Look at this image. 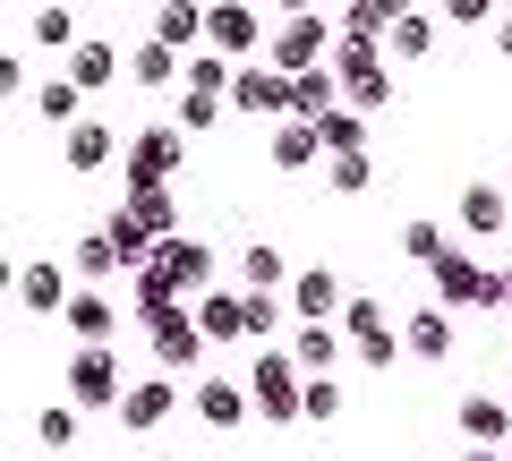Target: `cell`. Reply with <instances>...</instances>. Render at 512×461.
<instances>
[{
	"label": "cell",
	"instance_id": "1",
	"mask_svg": "<svg viewBox=\"0 0 512 461\" xmlns=\"http://www.w3.org/2000/svg\"><path fill=\"white\" fill-rule=\"evenodd\" d=\"M436 291H444V308H487V299L504 291V274H487V265H470V257H444Z\"/></svg>",
	"mask_w": 512,
	"mask_h": 461
},
{
	"label": "cell",
	"instance_id": "2",
	"mask_svg": "<svg viewBox=\"0 0 512 461\" xmlns=\"http://www.w3.org/2000/svg\"><path fill=\"white\" fill-rule=\"evenodd\" d=\"M231 103H239V111H265V120H274L282 103H299V86H291L282 69H239V77H231Z\"/></svg>",
	"mask_w": 512,
	"mask_h": 461
},
{
	"label": "cell",
	"instance_id": "3",
	"mask_svg": "<svg viewBox=\"0 0 512 461\" xmlns=\"http://www.w3.org/2000/svg\"><path fill=\"white\" fill-rule=\"evenodd\" d=\"M171 154H180V137H171V129L137 137V146H128V197H154V180L171 171Z\"/></svg>",
	"mask_w": 512,
	"mask_h": 461
},
{
	"label": "cell",
	"instance_id": "4",
	"mask_svg": "<svg viewBox=\"0 0 512 461\" xmlns=\"http://www.w3.org/2000/svg\"><path fill=\"white\" fill-rule=\"evenodd\" d=\"M461 427L478 436V453H495V444L512 436V402H495V393H470V402H461Z\"/></svg>",
	"mask_w": 512,
	"mask_h": 461
},
{
	"label": "cell",
	"instance_id": "5",
	"mask_svg": "<svg viewBox=\"0 0 512 461\" xmlns=\"http://www.w3.org/2000/svg\"><path fill=\"white\" fill-rule=\"evenodd\" d=\"M77 393H86V402H128V393H120V359L86 351V359H77Z\"/></svg>",
	"mask_w": 512,
	"mask_h": 461
},
{
	"label": "cell",
	"instance_id": "6",
	"mask_svg": "<svg viewBox=\"0 0 512 461\" xmlns=\"http://www.w3.org/2000/svg\"><path fill=\"white\" fill-rule=\"evenodd\" d=\"M256 402L274 410V419H291L299 393H291V359H256Z\"/></svg>",
	"mask_w": 512,
	"mask_h": 461
},
{
	"label": "cell",
	"instance_id": "7",
	"mask_svg": "<svg viewBox=\"0 0 512 461\" xmlns=\"http://www.w3.org/2000/svg\"><path fill=\"white\" fill-rule=\"evenodd\" d=\"M325 52V18H291V35L274 43V69H299V60Z\"/></svg>",
	"mask_w": 512,
	"mask_h": 461
},
{
	"label": "cell",
	"instance_id": "8",
	"mask_svg": "<svg viewBox=\"0 0 512 461\" xmlns=\"http://www.w3.org/2000/svg\"><path fill=\"white\" fill-rule=\"evenodd\" d=\"M504 214H512V197H495V188H470V197H461V231H478V240L504 231Z\"/></svg>",
	"mask_w": 512,
	"mask_h": 461
},
{
	"label": "cell",
	"instance_id": "9",
	"mask_svg": "<svg viewBox=\"0 0 512 461\" xmlns=\"http://www.w3.org/2000/svg\"><path fill=\"white\" fill-rule=\"evenodd\" d=\"M205 35H214L222 52H248L256 43V9H205Z\"/></svg>",
	"mask_w": 512,
	"mask_h": 461
},
{
	"label": "cell",
	"instance_id": "10",
	"mask_svg": "<svg viewBox=\"0 0 512 461\" xmlns=\"http://www.w3.org/2000/svg\"><path fill=\"white\" fill-rule=\"evenodd\" d=\"M197 333H214V342L248 333V299H197Z\"/></svg>",
	"mask_w": 512,
	"mask_h": 461
},
{
	"label": "cell",
	"instance_id": "11",
	"mask_svg": "<svg viewBox=\"0 0 512 461\" xmlns=\"http://www.w3.org/2000/svg\"><path fill=\"white\" fill-rule=\"evenodd\" d=\"M163 410H171V385H154V376H146V385H128L120 419H128V427H163Z\"/></svg>",
	"mask_w": 512,
	"mask_h": 461
},
{
	"label": "cell",
	"instance_id": "12",
	"mask_svg": "<svg viewBox=\"0 0 512 461\" xmlns=\"http://www.w3.org/2000/svg\"><path fill=\"white\" fill-rule=\"evenodd\" d=\"M18 291H26V308H35V316H52L69 282H60V265H26V274H18Z\"/></svg>",
	"mask_w": 512,
	"mask_h": 461
},
{
	"label": "cell",
	"instance_id": "13",
	"mask_svg": "<svg viewBox=\"0 0 512 461\" xmlns=\"http://www.w3.org/2000/svg\"><path fill=\"white\" fill-rule=\"evenodd\" d=\"M291 299H299V316H325L333 299H342V282H333V274H299V282H291Z\"/></svg>",
	"mask_w": 512,
	"mask_h": 461
},
{
	"label": "cell",
	"instance_id": "14",
	"mask_svg": "<svg viewBox=\"0 0 512 461\" xmlns=\"http://www.w3.org/2000/svg\"><path fill=\"white\" fill-rule=\"evenodd\" d=\"M103 77H111V52H103V43H77V60H69V86L86 94V86H103Z\"/></svg>",
	"mask_w": 512,
	"mask_h": 461
},
{
	"label": "cell",
	"instance_id": "15",
	"mask_svg": "<svg viewBox=\"0 0 512 461\" xmlns=\"http://www.w3.org/2000/svg\"><path fill=\"white\" fill-rule=\"evenodd\" d=\"M239 274H248V291L265 299V291L282 282V257H274V248H248V257H239Z\"/></svg>",
	"mask_w": 512,
	"mask_h": 461
},
{
	"label": "cell",
	"instance_id": "16",
	"mask_svg": "<svg viewBox=\"0 0 512 461\" xmlns=\"http://www.w3.org/2000/svg\"><path fill=\"white\" fill-rule=\"evenodd\" d=\"M402 248H410L419 265H444V257H453V248L436 240V222H402Z\"/></svg>",
	"mask_w": 512,
	"mask_h": 461
},
{
	"label": "cell",
	"instance_id": "17",
	"mask_svg": "<svg viewBox=\"0 0 512 461\" xmlns=\"http://www.w3.org/2000/svg\"><path fill=\"white\" fill-rule=\"evenodd\" d=\"M427 43H436V26H427L419 9H402V18H393V52H427Z\"/></svg>",
	"mask_w": 512,
	"mask_h": 461
},
{
	"label": "cell",
	"instance_id": "18",
	"mask_svg": "<svg viewBox=\"0 0 512 461\" xmlns=\"http://www.w3.org/2000/svg\"><path fill=\"white\" fill-rule=\"evenodd\" d=\"M197 35H205L197 9H163V26H154V43H197Z\"/></svg>",
	"mask_w": 512,
	"mask_h": 461
},
{
	"label": "cell",
	"instance_id": "19",
	"mask_svg": "<svg viewBox=\"0 0 512 461\" xmlns=\"http://www.w3.org/2000/svg\"><path fill=\"white\" fill-rule=\"evenodd\" d=\"M333 359H342L333 333H299V368H333Z\"/></svg>",
	"mask_w": 512,
	"mask_h": 461
},
{
	"label": "cell",
	"instance_id": "20",
	"mask_svg": "<svg viewBox=\"0 0 512 461\" xmlns=\"http://www.w3.org/2000/svg\"><path fill=\"white\" fill-rule=\"evenodd\" d=\"M69 316H77V333H94V342L111 333V308H103V299H69Z\"/></svg>",
	"mask_w": 512,
	"mask_h": 461
},
{
	"label": "cell",
	"instance_id": "21",
	"mask_svg": "<svg viewBox=\"0 0 512 461\" xmlns=\"http://www.w3.org/2000/svg\"><path fill=\"white\" fill-rule=\"evenodd\" d=\"M197 410H205V419H222V427H231V419H239V393H231V385H205V393H197Z\"/></svg>",
	"mask_w": 512,
	"mask_h": 461
},
{
	"label": "cell",
	"instance_id": "22",
	"mask_svg": "<svg viewBox=\"0 0 512 461\" xmlns=\"http://www.w3.org/2000/svg\"><path fill=\"white\" fill-rule=\"evenodd\" d=\"M35 43H77V18H69V9H43V18H35Z\"/></svg>",
	"mask_w": 512,
	"mask_h": 461
},
{
	"label": "cell",
	"instance_id": "23",
	"mask_svg": "<svg viewBox=\"0 0 512 461\" xmlns=\"http://www.w3.org/2000/svg\"><path fill=\"white\" fill-rule=\"evenodd\" d=\"M410 351H427V359L444 351V316H410Z\"/></svg>",
	"mask_w": 512,
	"mask_h": 461
},
{
	"label": "cell",
	"instance_id": "24",
	"mask_svg": "<svg viewBox=\"0 0 512 461\" xmlns=\"http://www.w3.org/2000/svg\"><path fill=\"white\" fill-rule=\"evenodd\" d=\"M214 111H222V94H180V120H188V129H214Z\"/></svg>",
	"mask_w": 512,
	"mask_h": 461
},
{
	"label": "cell",
	"instance_id": "25",
	"mask_svg": "<svg viewBox=\"0 0 512 461\" xmlns=\"http://www.w3.org/2000/svg\"><path fill=\"white\" fill-rule=\"evenodd\" d=\"M77 103H86V94H77V86H69V77H60V86H43V120H69V111H77Z\"/></svg>",
	"mask_w": 512,
	"mask_h": 461
},
{
	"label": "cell",
	"instance_id": "26",
	"mask_svg": "<svg viewBox=\"0 0 512 461\" xmlns=\"http://www.w3.org/2000/svg\"><path fill=\"white\" fill-rule=\"evenodd\" d=\"M325 137H333V154H359V120L350 111H325Z\"/></svg>",
	"mask_w": 512,
	"mask_h": 461
},
{
	"label": "cell",
	"instance_id": "27",
	"mask_svg": "<svg viewBox=\"0 0 512 461\" xmlns=\"http://www.w3.org/2000/svg\"><path fill=\"white\" fill-rule=\"evenodd\" d=\"M376 171H367V154H333V188H367Z\"/></svg>",
	"mask_w": 512,
	"mask_h": 461
},
{
	"label": "cell",
	"instance_id": "28",
	"mask_svg": "<svg viewBox=\"0 0 512 461\" xmlns=\"http://www.w3.org/2000/svg\"><path fill=\"white\" fill-rule=\"evenodd\" d=\"M69 154H77V171H86V163H103V154H111V137H103V129H77Z\"/></svg>",
	"mask_w": 512,
	"mask_h": 461
},
{
	"label": "cell",
	"instance_id": "29",
	"mask_svg": "<svg viewBox=\"0 0 512 461\" xmlns=\"http://www.w3.org/2000/svg\"><path fill=\"white\" fill-rule=\"evenodd\" d=\"M316 154V129H282V171H299Z\"/></svg>",
	"mask_w": 512,
	"mask_h": 461
},
{
	"label": "cell",
	"instance_id": "30",
	"mask_svg": "<svg viewBox=\"0 0 512 461\" xmlns=\"http://www.w3.org/2000/svg\"><path fill=\"white\" fill-rule=\"evenodd\" d=\"M77 436V410H43V444H69Z\"/></svg>",
	"mask_w": 512,
	"mask_h": 461
},
{
	"label": "cell",
	"instance_id": "31",
	"mask_svg": "<svg viewBox=\"0 0 512 461\" xmlns=\"http://www.w3.org/2000/svg\"><path fill=\"white\" fill-rule=\"evenodd\" d=\"M325 94H333V77H316V69L299 77V111H325Z\"/></svg>",
	"mask_w": 512,
	"mask_h": 461
},
{
	"label": "cell",
	"instance_id": "32",
	"mask_svg": "<svg viewBox=\"0 0 512 461\" xmlns=\"http://www.w3.org/2000/svg\"><path fill=\"white\" fill-rule=\"evenodd\" d=\"M163 359H197V333H188V325H163Z\"/></svg>",
	"mask_w": 512,
	"mask_h": 461
},
{
	"label": "cell",
	"instance_id": "33",
	"mask_svg": "<svg viewBox=\"0 0 512 461\" xmlns=\"http://www.w3.org/2000/svg\"><path fill=\"white\" fill-rule=\"evenodd\" d=\"M137 77H171V43H146L137 52Z\"/></svg>",
	"mask_w": 512,
	"mask_h": 461
},
{
	"label": "cell",
	"instance_id": "34",
	"mask_svg": "<svg viewBox=\"0 0 512 461\" xmlns=\"http://www.w3.org/2000/svg\"><path fill=\"white\" fill-rule=\"evenodd\" d=\"M495 52H504V60H512V18H495Z\"/></svg>",
	"mask_w": 512,
	"mask_h": 461
},
{
	"label": "cell",
	"instance_id": "35",
	"mask_svg": "<svg viewBox=\"0 0 512 461\" xmlns=\"http://www.w3.org/2000/svg\"><path fill=\"white\" fill-rule=\"evenodd\" d=\"M461 461H504V453H461Z\"/></svg>",
	"mask_w": 512,
	"mask_h": 461
}]
</instances>
